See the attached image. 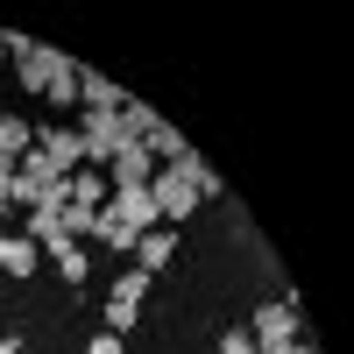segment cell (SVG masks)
<instances>
[{
    "mask_svg": "<svg viewBox=\"0 0 354 354\" xmlns=\"http://www.w3.org/2000/svg\"><path fill=\"white\" fill-rule=\"evenodd\" d=\"M198 156H185V163H156V177H149V198H156V220L163 227H177V220H192L198 213Z\"/></svg>",
    "mask_w": 354,
    "mask_h": 354,
    "instance_id": "6da1fadb",
    "label": "cell"
},
{
    "mask_svg": "<svg viewBox=\"0 0 354 354\" xmlns=\"http://www.w3.org/2000/svg\"><path fill=\"white\" fill-rule=\"evenodd\" d=\"M78 142H85V163H93V170H106L113 156H121V149H135V128H128V113H78Z\"/></svg>",
    "mask_w": 354,
    "mask_h": 354,
    "instance_id": "7a4b0ae2",
    "label": "cell"
},
{
    "mask_svg": "<svg viewBox=\"0 0 354 354\" xmlns=\"http://www.w3.org/2000/svg\"><path fill=\"white\" fill-rule=\"evenodd\" d=\"M255 354H283L290 340H305L298 333V298H277V305H255V326H248Z\"/></svg>",
    "mask_w": 354,
    "mask_h": 354,
    "instance_id": "3957f363",
    "label": "cell"
},
{
    "mask_svg": "<svg viewBox=\"0 0 354 354\" xmlns=\"http://www.w3.org/2000/svg\"><path fill=\"white\" fill-rule=\"evenodd\" d=\"M36 156H43L57 177H71V170L85 163V142H78L71 121H43V128H36Z\"/></svg>",
    "mask_w": 354,
    "mask_h": 354,
    "instance_id": "277c9868",
    "label": "cell"
},
{
    "mask_svg": "<svg viewBox=\"0 0 354 354\" xmlns=\"http://www.w3.org/2000/svg\"><path fill=\"white\" fill-rule=\"evenodd\" d=\"M100 213H106V220H121L128 234H149V227H163V220H156V198H149V185H142V192H106V205H100Z\"/></svg>",
    "mask_w": 354,
    "mask_h": 354,
    "instance_id": "5b68a950",
    "label": "cell"
},
{
    "mask_svg": "<svg viewBox=\"0 0 354 354\" xmlns=\"http://www.w3.org/2000/svg\"><path fill=\"white\" fill-rule=\"evenodd\" d=\"M149 177H156V156H149V149L135 142V149H121V156L106 163V192H142Z\"/></svg>",
    "mask_w": 354,
    "mask_h": 354,
    "instance_id": "8992f818",
    "label": "cell"
},
{
    "mask_svg": "<svg viewBox=\"0 0 354 354\" xmlns=\"http://www.w3.org/2000/svg\"><path fill=\"white\" fill-rule=\"evenodd\" d=\"M170 255H177V234H170V227H149V234L135 241V270H142V277H163Z\"/></svg>",
    "mask_w": 354,
    "mask_h": 354,
    "instance_id": "52a82bcc",
    "label": "cell"
},
{
    "mask_svg": "<svg viewBox=\"0 0 354 354\" xmlns=\"http://www.w3.org/2000/svg\"><path fill=\"white\" fill-rule=\"evenodd\" d=\"M0 270H8V277H36L43 270V248L28 241V234H0Z\"/></svg>",
    "mask_w": 354,
    "mask_h": 354,
    "instance_id": "ba28073f",
    "label": "cell"
},
{
    "mask_svg": "<svg viewBox=\"0 0 354 354\" xmlns=\"http://www.w3.org/2000/svg\"><path fill=\"white\" fill-rule=\"evenodd\" d=\"M64 198H71V205H93V213H100V205H106V170L78 163V170L64 177Z\"/></svg>",
    "mask_w": 354,
    "mask_h": 354,
    "instance_id": "9c48e42d",
    "label": "cell"
},
{
    "mask_svg": "<svg viewBox=\"0 0 354 354\" xmlns=\"http://www.w3.org/2000/svg\"><path fill=\"white\" fill-rule=\"evenodd\" d=\"M50 262H57V277H64V283H85V277H93L85 241H50Z\"/></svg>",
    "mask_w": 354,
    "mask_h": 354,
    "instance_id": "30bf717a",
    "label": "cell"
},
{
    "mask_svg": "<svg viewBox=\"0 0 354 354\" xmlns=\"http://www.w3.org/2000/svg\"><path fill=\"white\" fill-rule=\"evenodd\" d=\"M28 149H36V128H28L21 113H0V156H8V163H21Z\"/></svg>",
    "mask_w": 354,
    "mask_h": 354,
    "instance_id": "8fae6325",
    "label": "cell"
},
{
    "mask_svg": "<svg viewBox=\"0 0 354 354\" xmlns=\"http://www.w3.org/2000/svg\"><path fill=\"white\" fill-rule=\"evenodd\" d=\"M142 298H149V277H142V270H121V277H113V298H106V305H135V312H142Z\"/></svg>",
    "mask_w": 354,
    "mask_h": 354,
    "instance_id": "7c38bea8",
    "label": "cell"
},
{
    "mask_svg": "<svg viewBox=\"0 0 354 354\" xmlns=\"http://www.w3.org/2000/svg\"><path fill=\"white\" fill-rule=\"evenodd\" d=\"M85 354H128V340H121V333H106V326H100V333H93V347H85Z\"/></svg>",
    "mask_w": 354,
    "mask_h": 354,
    "instance_id": "4fadbf2b",
    "label": "cell"
},
{
    "mask_svg": "<svg viewBox=\"0 0 354 354\" xmlns=\"http://www.w3.org/2000/svg\"><path fill=\"white\" fill-rule=\"evenodd\" d=\"M135 326V305H106V333H128Z\"/></svg>",
    "mask_w": 354,
    "mask_h": 354,
    "instance_id": "5bb4252c",
    "label": "cell"
},
{
    "mask_svg": "<svg viewBox=\"0 0 354 354\" xmlns=\"http://www.w3.org/2000/svg\"><path fill=\"white\" fill-rule=\"evenodd\" d=\"M220 354H255V340H248V326H241V333H220Z\"/></svg>",
    "mask_w": 354,
    "mask_h": 354,
    "instance_id": "9a60e30c",
    "label": "cell"
},
{
    "mask_svg": "<svg viewBox=\"0 0 354 354\" xmlns=\"http://www.w3.org/2000/svg\"><path fill=\"white\" fill-rule=\"evenodd\" d=\"M0 198H15V163L0 156Z\"/></svg>",
    "mask_w": 354,
    "mask_h": 354,
    "instance_id": "2e32d148",
    "label": "cell"
},
{
    "mask_svg": "<svg viewBox=\"0 0 354 354\" xmlns=\"http://www.w3.org/2000/svg\"><path fill=\"white\" fill-rule=\"evenodd\" d=\"M0 71H8V28H0Z\"/></svg>",
    "mask_w": 354,
    "mask_h": 354,
    "instance_id": "e0dca14e",
    "label": "cell"
},
{
    "mask_svg": "<svg viewBox=\"0 0 354 354\" xmlns=\"http://www.w3.org/2000/svg\"><path fill=\"white\" fill-rule=\"evenodd\" d=\"M0 354H15V340H0Z\"/></svg>",
    "mask_w": 354,
    "mask_h": 354,
    "instance_id": "ac0fdd59",
    "label": "cell"
},
{
    "mask_svg": "<svg viewBox=\"0 0 354 354\" xmlns=\"http://www.w3.org/2000/svg\"><path fill=\"white\" fill-rule=\"evenodd\" d=\"M0 340H8V333H0Z\"/></svg>",
    "mask_w": 354,
    "mask_h": 354,
    "instance_id": "d6986e66",
    "label": "cell"
}]
</instances>
